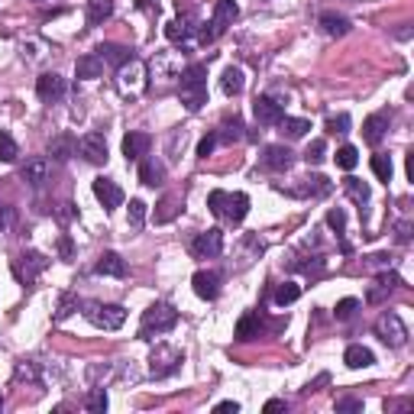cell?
Wrapping results in <instances>:
<instances>
[{
	"label": "cell",
	"mask_w": 414,
	"mask_h": 414,
	"mask_svg": "<svg viewBox=\"0 0 414 414\" xmlns=\"http://www.w3.org/2000/svg\"><path fill=\"white\" fill-rule=\"evenodd\" d=\"M366 263H369V269H388V265H392V256H388V253H376V256H369Z\"/></svg>",
	"instance_id": "816d5d0a"
},
{
	"label": "cell",
	"mask_w": 414,
	"mask_h": 414,
	"mask_svg": "<svg viewBox=\"0 0 414 414\" xmlns=\"http://www.w3.org/2000/svg\"><path fill=\"white\" fill-rule=\"evenodd\" d=\"M282 408H285L282 398H272V401H265V411H282Z\"/></svg>",
	"instance_id": "680465c9"
},
{
	"label": "cell",
	"mask_w": 414,
	"mask_h": 414,
	"mask_svg": "<svg viewBox=\"0 0 414 414\" xmlns=\"http://www.w3.org/2000/svg\"><path fill=\"white\" fill-rule=\"evenodd\" d=\"M388 133V113H372V117H366V123H363V140L369 142V146H379V142L386 140Z\"/></svg>",
	"instance_id": "d6986e66"
},
{
	"label": "cell",
	"mask_w": 414,
	"mask_h": 414,
	"mask_svg": "<svg viewBox=\"0 0 414 414\" xmlns=\"http://www.w3.org/2000/svg\"><path fill=\"white\" fill-rule=\"evenodd\" d=\"M356 162H359L356 146H340V149H337V165H340V169L353 172V169H356Z\"/></svg>",
	"instance_id": "7bdbcfd3"
},
{
	"label": "cell",
	"mask_w": 414,
	"mask_h": 414,
	"mask_svg": "<svg viewBox=\"0 0 414 414\" xmlns=\"http://www.w3.org/2000/svg\"><path fill=\"white\" fill-rule=\"evenodd\" d=\"M246 126H243V120H240V117H224V123H220V130H217V142H226V146H230V142H240V140H246Z\"/></svg>",
	"instance_id": "d4e9b609"
},
{
	"label": "cell",
	"mask_w": 414,
	"mask_h": 414,
	"mask_svg": "<svg viewBox=\"0 0 414 414\" xmlns=\"http://www.w3.org/2000/svg\"><path fill=\"white\" fill-rule=\"evenodd\" d=\"M78 152H81L85 162H91V165H104V162H107V140H104V133H85V136L78 140Z\"/></svg>",
	"instance_id": "4fadbf2b"
},
{
	"label": "cell",
	"mask_w": 414,
	"mask_h": 414,
	"mask_svg": "<svg viewBox=\"0 0 414 414\" xmlns=\"http://www.w3.org/2000/svg\"><path fill=\"white\" fill-rule=\"evenodd\" d=\"M94 198L101 201V207L110 214V210H117V207L123 204V191H120V185L110 179H94Z\"/></svg>",
	"instance_id": "9a60e30c"
},
{
	"label": "cell",
	"mask_w": 414,
	"mask_h": 414,
	"mask_svg": "<svg viewBox=\"0 0 414 414\" xmlns=\"http://www.w3.org/2000/svg\"><path fill=\"white\" fill-rule=\"evenodd\" d=\"M292 162H295V156H292L288 146H265V149H263V165H265V169L288 172V169H292Z\"/></svg>",
	"instance_id": "ac0fdd59"
},
{
	"label": "cell",
	"mask_w": 414,
	"mask_h": 414,
	"mask_svg": "<svg viewBox=\"0 0 414 414\" xmlns=\"http://www.w3.org/2000/svg\"><path fill=\"white\" fill-rule=\"evenodd\" d=\"M324 159H327V142H324V140H314L308 149H304V162H308V165H320Z\"/></svg>",
	"instance_id": "b9f144b4"
},
{
	"label": "cell",
	"mask_w": 414,
	"mask_h": 414,
	"mask_svg": "<svg viewBox=\"0 0 414 414\" xmlns=\"http://www.w3.org/2000/svg\"><path fill=\"white\" fill-rule=\"evenodd\" d=\"M343 191H347L349 201H356L359 207L369 201V185H366V181H359V179H347V181H343Z\"/></svg>",
	"instance_id": "74e56055"
},
{
	"label": "cell",
	"mask_w": 414,
	"mask_h": 414,
	"mask_svg": "<svg viewBox=\"0 0 414 414\" xmlns=\"http://www.w3.org/2000/svg\"><path fill=\"white\" fill-rule=\"evenodd\" d=\"M149 146H152L149 133H130V136H123V156H126V162L142 159L149 152Z\"/></svg>",
	"instance_id": "ffe728a7"
},
{
	"label": "cell",
	"mask_w": 414,
	"mask_h": 414,
	"mask_svg": "<svg viewBox=\"0 0 414 414\" xmlns=\"http://www.w3.org/2000/svg\"><path fill=\"white\" fill-rule=\"evenodd\" d=\"M17 156H19L17 140H13L10 133L0 130V162H17Z\"/></svg>",
	"instance_id": "60d3db41"
},
{
	"label": "cell",
	"mask_w": 414,
	"mask_h": 414,
	"mask_svg": "<svg viewBox=\"0 0 414 414\" xmlns=\"http://www.w3.org/2000/svg\"><path fill=\"white\" fill-rule=\"evenodd\" d=\"M75 72H78V78H85V81H91V78H101L104 75V58L97 56V52H88V56L78 58Z\"/></svg>",
	"instance_id": "f1b7e54d"
},
{
	"label": "cell",
	"mask_w": 414,
	"mask_h": 414,
	"mask_svg": "<svg viewBox=\"0 0 414 414\" xmlns=\"http://www.w3.org/2000/svg\"><path fill=\"white\" fill-rule=\"evenodd\" d=\"M356 310H359L356 298H343V301H337V310H333V314H337V320H349Z\"/></svg>",
	"instance_id": "ee69618b"
},
{
	"label": "cell",
	"mask_w": 414,
	"mask_h": 414,
	"mask_svg": "<svg viewBox=\"0 0 414 414\" xmlns=\"http://www.w3.org/2000/svg\"><path fill=\"white\" fill-rule=\"evenodd\" d=\"M97 56L104 58V65L120 68L123 62H130L133 58V52L126 46H120V42H104V46H97Z\"/></svg>",
	"instance_id": "603a6c76"
},
{
	"label": "cell",
	"mask_w": 414,
	"mask_h": 414,
	"mask_svg": "<svg viewBox=\"0 0 414 414\" xmlns=\"http://www.w3.org/2000/svg\"><path fill=\"white\" fill-rule=\"evenodd\" d=\"M263 333V317H259V310H246L243 317H240V324H236V340H256Z\"/></svg>",
	"instance_id": "7402d4cb"
},
{
	"label": "cell",
	"mask_w": 414,
	"mask_h": 414,
	"mask_svg": "<svg viewBox=\"0 0 414 414\" xmlns=\"http://www.w3.org/2000/svg\"><path fill=\"white\" fill-rule=\"evenodd\" d=\"M179 324V310L172 308L169 301H156L142 310V324H140V337L142 340H152L159 333H169L172 327Z\"/></svg>",
	"instance_id": "3957f363"
},
{
	"label": "cell",
	"mask_w": 414,
	"mask_h": 414,
	"mask_svg": "<svg viewBox=\"0 0 414 414\" xmlns=\"http://www.w3.org/2000/svg\"><path fill=\"white\" fill-rule=\"evenodd\" d=\"M113 17V0H88V23L101 26L104 19Z\"/></svg>",
	"instance_id": "d6a6232c"
},
{
	"label": "cell",
	"mask_w": 414,
	"mask_h": 414,
	"mask_svg": "<svg viewBox=\"0 0 414 414\" xmlns=\"http://www.w3.org/2000/svg\"><path fill=\"white\" fill-rule=\"evenodd\" d=\"M75 152H78V140L72 133H58V136L49 140V159L52 162H68Z\"/></svg>",
	"instance_id": "e0dca14e"
},
{
	"label": "cell",
	"mask_w": 414,
	"mask_h": 414,
	"mask_svg": "<svg viewBox=\"0 0 414 414\" xmlns=\"http://www.w3.org/2000/svg\"><path fill=\"white\" fill-rule=\"evenodd\" d=\"M320 29H324L327 36L340 39V36H347L349 29H353V23H349L343 13H333V10H327V13H320Z\"/></svg>",
	"instance_id": "44dd1931"
},
{
	"label": "cell",
	"mask_w": 414,
	"mask_h": 414,
	"mask_svg": "<svg viewBox=\"0 0 414 414\" xmlns=\"http://www.w3.org/2000/svg\"><path fill=\"white\" fill-rule=\"evenodd\" d=\"M214 411H217V414H226V411H233V414H236V411H240V405H236V401H220V405H217Z\"/></svg>",
	"instance_id": "6f0895ef"
},
{
	"label": "cell",
	"mask_w": 414,
	"mask_h": 414,
	"mask_svg": "<svg viewBox=\"0 0 414 414\" xmlns=\"http://www.w3.org/2000/svg\"><path fill=\"white\" fill-rule=\"evenodd\" d=\"M253 113H256V123H263V126H275V123L285 117V104L272 94H259L253 101Z\"/></svg>",
	"instance_id": "30bf717a"
},
{
	"label": "cell",
	"mask_w": 414,
	"mask_h": 414,
	"mask_svg": "<svg viewBox=\"0 0 414 414\" xmlns=\"http://www.w3.org/2000/svg\"><path fill=\"white\" fill-rule=\"evenodd\" d=\"M376 337L382 340V343H388V347H405L408 343L405 320L398 317L395 310H386V314L376 320Z\"/></svg>",
	"instance_id": "ba28073f"
},
{
	"label": "cell",
	"mask_w": 414,
	"mask_h": 414,
	"mask_svg": "<svg viewBox=\"0 0 414 414\" xmlns=\"http://www.w3.org/2000/svg\"><path fill=\"white\" fill-rule=\"evenodd\" d=\"M146 88H149V68L142 65L140 58H130V62H123L117 68V91L123 97L136 101V97L146 94Z\"/></svg>",
	"instance_id": "277c9868"
},
{
	"label": "cell",
	"mask_w": 414,
	"mask_h": 414,
	"mask_svg": "<svg viewBox=\"0 0 414 414\" xmlns=\"http://www.w3.org/2000/svg\"><path fill=\"white\" fill-rule=\"evenodd\" d=\"M185 140H188V133L181 130V133H172V140H169V159L175 162L179 159V146H185Z\"/></svg>",
	"instance_id": "c3c4849f"
},
{
	"label": "cell",
	"mask_w": 414,
	"mask_h": 414,
	"mask_svg": "<svg viewBox=\"0 0 414 414\" xmlns=\"http://www.w3.org/2000/svg\"><path fill=\"white\" fill-rule=\"evenodd\" d=\"M214 146H217V133H207L204 140L198 142V159H207V156L214 152Z\"/></svg>",
	"instance_id": "681fc988"
},
{
	"label": "cell",
	"mask_w": 414,
	"mask_h": 414,
	"mask_svg": "<svg viewBox=\"0 0 414 414\" xmlns=\"http://www.w3.org/2000/svg\"><path fill=\"white\" fill-rule=\"evenodd\" d=\"M0 408H3V395H0Z\"/></svg>",
	"instance_id": "91938a15"
},
{
	"label": "cell",
	"mask_w": 414,
	"mask_h": 414,
	"mask_svg": "<svg viewBox=\"0 0 414 414\" xmlns=\"http://www.w3.org/2000/svg\"><path fill=\"white\" fill-rule=\"evenodd\" d=\"M327 133H333V136H343V133H349V117H347V113L330 117V120H327Z\"/></svg>",
	"instance_id": "f6af8a7d"
},
{
	"label": "cell",
	"mask_w": 414,
	"mask_h": 414,
	"mask_svg": "<svg viewBox=\"0 0 414 414\" xmlns=\"http://www.w3.org/2000/svg\"><path fill=\"white\" fill-rule=\"evenodd\" d=\"M142 224H146V201L133 198L130 214H126V226H130V230H142Z\"/></svg>",
	"instance_id": "f35d334b"
},
{
	"label": "cell",
	"mask_w": 414,
	"mask_h": 414,
	"mask_svg": "<svg viewBox=\"0 0 414 414\" xmlns=\"http://www.w3.org/2000/svg\"><path fill=\"white\" fill-rule=\"evenodd\" d=\"M179 97L191 113L204 107L207 104V68L204 65H188L185 72H181Z\"/></svg>",
	"instance_id": "6da1fadb"
},
{
	"label": "cell",
	"mask_w": 414,
	"mask_h": 414,
	"mask_svg": "<svg viewBox=\"0 0 414 414\" xmlns=\"http://www.w3.org/2000/svg\"><path fill=\"white\" fill-rule=\"evenodd\" d=\"M46 269H49V259L42 253H36V249H26V253H23L17 263H13V275H17L23 285L36 282V279L46 272Z\"/></svg>",
	"instance_id": "9c48e42d"
},
{
	"label": "cell",
	"mask_w": 414,
	"mask_h": 414,
	"mask_svg": "<svg viewBox=\"0 0 414 414\" xmlns=\"http://www.w3.org/2000/svg\"><path fill=\"white\" fill-rule=\"evenodd\" d=\"M275 126H279V133L288 136V140H301L304 133L310 130V120H304V117H282Z\"/></svg>",
	"instance_id": "1f68e13d"
},
{
	"label": "cell",
	"mask_w": 414,
	"mask_h": 414,
	"mask_svg": "<svg viewBox=\"0 0 414 414\" xmlns=\"http://www.w3.org/2000/svg\"><path fill=\"white\" fill-rule=\"evenodd\" d=\"M392 172H395V169H392V159H388L386 152L372 156V175H376L379 181H386V185H388V181H392Z\"/></svg>",
	"instance_id": "ab89813d"
},
{
	"label": "cell",
	"mask_w": 414,
	"mask_h": 414,
	"mask_svg": "<svg viewBox=\"0 0 414 414\" xmlns=\"http://www.w3.org/2000/svg\"><path fill=\"white\" fill-rule=\"evenodd\" d=\"M13 376H17V382H39V369L33 363H19Z\"/></svg>",
	"instance_id": "bcb514c9"
},
{
	"label": "cell",
	"mask_w": 414,
	"mask_h": 414,
	"mask_svg": "<svg viewBox=\"0 0 414 414\" xmlns=\"http://www.w3.org/2000/svg\"><path fill=\"white\" fill-rule=\"evenodd\" d=\"M19 179L26 181L29 188H42L49 181V159L36 156V159H26V165L19 169Z\"/></svg>",
	"instance_id": "2e32d148"
},
{
	"label": "cell",
	"mask_w": 414,
	"mask_h": 414,
	"mask_svg": "<svg viewBox=\"0 0 414 414\" xmlns=\"http://www.w3.org/2000/svg\"><path fill=\"white\" fill-rule=\"evenodd\" d=\"M140 181L146 188H159L162 181H165V165L159 159H142L140 165Z\"/></svg>",
	"instance_id": "4316f807"
},
{
	"label": "cell",
	"mask_w": 414,
	"mask_h": 414,
	"mask_svg": "<svg viewBox=\"0 0 414 414\" xmlns=\"http://www.w3.org/2000/svg\"><path fill=\"white\" fill-rule=\"evenodd\" d=\"M97 275H110V279H123L126 275V263H123L120 253H104L94 265Z\"/></svg>",
	"instance_id": "cb8c5ba5"
},
{
	"label": "cell",
	"mask_w": 414,
	"mask_h": 414,
	"mask_svg": "<svg viewBox=\"0 0 414 414\" xmlns=\"http://www.w3.org/2000/svg\"><path fill=\"white\" fill-rule=\"evenodd\" d=\"M327 226L340 236V249H343V253H349V243L343 240V230H347V214H343L340 207H333V210L327 214Z\"/></svg>",
	"instance_id": "836d02e7"
},
{
	"label": "cell",
	"mask_w": 414,
	"mask_h": 414,
	"mask_svg": "<svg viewBox=\"0 0 414 414\" xmlns=\"http://www.w3.org/2000/svg\"><path fill=\"white\" fill-rule=\"evenodd\" d=\"M110 372H113L110 366H91V369H88V379H91V382L97 386V382H101V379H107Z\"/></svg>",
	"instance_id": "11a10c76"
},
{
	"label": "cell",
	"mask_w": 414,
	"mask_h": 414,
	"mask_svg": "<svg viewBox=\"0 0 414 414\" xmlns=\"http://www.w3.org/2000/svg\"><path fill=\"white\" fill-rule=\"evenodd\" d=\"M240 17V7H236L233 0H217L214 7V19H210V29H201V42H214L217 36H224L226 26L233 23V19Z\"/></svg>",
	"instance_id": "52a82bcc"
},
{
	"label": "cell",
	"mask_w": 414,
	"mask_h": 414,
	"mask_svg": "<svg viewBox=\"0 0 414 414\" xmlns=\"http://www.w3.org/2000/svg\"><path fill=\"white\" fill-rule=\"evenodd\" d=\"M304 181H308V191H310V194H327V191L333 188V185L324 179V175H314V179H304Z\"/></svg>",
	"instance_id": "7dc6e473"
},
{
	"label": "cell",
	"mask_w": 414,
	"mask_h": 414,
	"mask_svg": "<svg viewBox=\"0 0 414 414\" xmlns=\"http://www.w3.org/2000/svg\"><path fill=\"white\" fill-rule=\"evenodd\" d=\"M337 411H363L359 398H337Z\"/></svg>",
	"instance_id": "f5cc1de1"
},
{
	"label": "cell",
	"mask_w": 414,
	"mask_h": 414,
	"mask_svg": "<svg viewBox=\"0 0 414 414\" xmlns=\"http://www.w3.org/2000/svg\"><path fill=\"white\" fill-rule=\"evenodd\" d=\"M298 298H301V288L295 282H282L275 288V304H279V308H288V304H295Z\"/></svg>",
	"instance_id": "d590c367"
},
{
	"label": "cell",
	"mask_w": 414,
	"mask_h": 414,
	"mask_svg": "<svg viewBox=\"0 0 414 414\" xmlns=\"http://www.w3.org/2000/svg\"><path fill=\"white\" fill-rule=\"evenodd\" d=\"M395 236H398V243H411V224H408V220H398Z\"/></svg>",
	"instance_id": "db71d44e"
},
{
	"label": "cell",
	"mask_w": 414,
	"mask_h": 414,
	"mask_svg": "<svg viewBox=\"0 0 414 414\" xmlns=\"http://www.w3.org/2000/svg\"><path fill=\"white\" fill-rule=\"evenodd\" d=\"M65 91H68L65 78L56 75V72H46V75L36 78V94H39V101H42V104L62 101V97H65Z\"/></svg>",
	"instance_id": "7c38bea8"
},
{
	"label": "cell",
	"mask_w": 414,
	"mask_h": 414,
	"mask_svg": "<svg viewBox=\"0 0 414 414\" xmlns=\"http://www.w3.org/2000/svg\"><path fill=\"white\" fill-rule=\"evenodd\" d=\"M88 324H94L97 330H120L126 324V308L123 304H101V301H85L81 304Z\"/></svg>",
	"instance_id": "5b68a950"
},
{
	"label": "cell",
	"mask_w": 414,
	"mask_h": 414,
	"mask_svg": "<svg viewBox=\"0 0 414 414\" xmlns=\"http://www.w3.org/2000/svg\"><path fill=\"white\" fill-rule=\"evenodd\" d=\"M243 88H246V75H243V68H236L230 65L220 75V91H224L226 97H236V94H243Z\"/></svg>",
	"instance_id": "484cf974"
},
{
	"label": "cell",
	"mask_w": 414,
	"mask_h": 414,
	"mask_svg": "<svg viewBox=\"0 0 414 414\" xmlns=\"http://www.w3.org/2000/svg\"><path fill=\"white\" fill-rule=\"evenodd\" d=\"M81 308V301H78L75 292H62L58 295V308H56V320H68L75 310Z\"/></svg>",
	"instance_id": "e575fe53"
},
{
	"label": "cell",
	"mask_w": 414,
	"mask_h": 414,
	"mask_svg": "<svg viewBox=\"0 0 414 414\" xmlns=\"http://www.w3.org/2000/svg\"><path fill=\"white\" fill-rule=\"evenodd\" d=\"M343 363H347L349 369H369L372 363H376V356H372V349L369 347L353 343V347H347V353H343Z\"/></svg>",
	"instance_id": "83f0119b"
},
{
	"label": "cell",
	"mask_w": 414,
	"mask_h": 414,
	"mask_svg": "<svg viewBox=\"0 0 414 414\" xmlns=\"http://www.w3.org/2000/svg\"><path fill=\"white\" fill-rule=\"evenodd\" d=\"M179 214H181V198H175V194H165V198L156 204V217H152V220H156V224H172Z\"/></svg>",
	"instance_id": "4dcf8cb0"
},
{
	"label": "cell",
	"mask_w": 414,
	"mask_h": 414,
	"mask_svg": "<svg viewBox=\"0 0 414 414\" xmlns=\"http://www.w3.org/2000/svg\"><path fill=\"white\" fill-rule=\"evenodd\" d=\"M107 405H110V398H107V388L104 386H94L91 388V395L85 398V408L88 411H94V414H104L107 411Z\"/></svg>",
	"instance_id": "8d00e7d4"
},
{
	"label": "cell",
	"mask_w": 414,
	"mask_h": 414,
	"mask_svg": "<svg viewBox=\"0 0 414 414\" xmlns=\"http://www.w3.org/2000/svg\"><path fill=\"white\" fill-rule=\"evenodd\" d=\"M191 253L198 256V259H217V256L224 253V233L220 230H204V233L194 236V243H191Z\"/></svg>",
	"instance_id": "8fae6325"
},
{
	"label": "cell",
	"mask_w": 414,
	"mask_h": 414,
	"mask_svg": "<svg viewBox=\"0 0 414 414\" xmlns=\"http://www.w3.org/2000/svg\"><path fill=\"white\" fill-rule=\"evenodd\" d=\"M191 285H194V295H198V298L214 301L217 295H220V272H214V269H198L194 279H191Z\"/></svg>",
	"instance_id": "5bb4252c"
},
{
	"label": "cell",
	"mask_w": 414,
	"mask_h": 414,
	"mask_svg": "<svg viewBox=\"0 0 414 414\" xmlns=\"http://www.w3.org/2000/svg\"><path fill=\"white\" fill-rule=\"evenodd\" d=\"M207 207H210L214 217H224L230 224H243V217L249 214V198H246L243 191H233V194L210 191V194H207Z\"/></svg>",
	"instance_id": "7a4b0ae2"
},
{
	"label": "cell",
	"mask_w": 414,
	"mask_h": 414,
	"mask_svg": "<svg viewBox=\"0 0 414 414\" xmlns=\"http://www.w3.org/2000/svg\"><path fill=\"white\" fill-rule=\"evenodd\" d=\"M56 217L58 220H62V224H68V220H72V217H75V204H58V210H56Z\"/></svg>",
	"instance_id": "9f6ffc18"
},
{
	"label": "cell",
	"mask_w": 414,
	"mask_h": 414,
	"mask_svg": "<svg viewBox=\"0 0 414 414\" xmlns=\"http://www.w3.org/2000/svg\"><path fill=\"white\" fill-rule=\"evenodd\" d=\"M191 33H194V19L191 17H179V19H169V23H165V39H169V42H185Z\"/></svg>",
	"instance_id": "f546056e"
},
{
	"label": "cell",
	"mask_w": 414,
	"mask_h": 414,
	"mask_svg": "<svg viewBox=\"0 0 414 414\" xmlns=\"http://www.w3.org/2000/svg\"><path fill=\"white\" fill-rule=\"evenodd\" d=\"M58 256H62L65 263L72 259V256H75V246H72V236H68V233L58 236Z\"/></svg>",
	"instance_id": "f907efd6"
},
{
	"label": "cell",
	"mask_w": 414,
	"mask_h": 414,
	"mask_svg": "<svg viewBox=\"0 0 414 414\" xmlns=\"http://www.w3.org/2000/svg\"><path fill=\"white\" fill-rule=\"evenodd\" d=\"M181 359H185L181 356V349L159 343V347L152 349V356H149V376L152 379H169L172 372H179Z\"/></svg>",
	"instance_id": "8992f818"
}]
</instances>
